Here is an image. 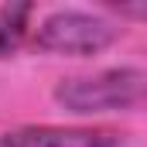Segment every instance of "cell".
<instances>
[{
  "mask_svg": "<svg viewBox=\"0 0 147 147\" xmlns=\"http://www.w3.org/2000/svg\"><path fill=\"white\" fill-rule=\"evenodd\" d=\"M147 89V75L137 69H106L96 75H72L55 86V103L72 113L127 110Z\"/></svg>",
  "mask_w": 147,
  "mask_h": 147,
  "instance_id": "1",
  "label": "cell"
},
{
  "mask_svg": "<svg viewBox=\"0 0 147 147\" xmlns=\"http://www.w3.org/2000/svg\"><path fill=\"white\" fill-rule=\"evenodd\" d=\"M116 38L120 28H113L106 17L82 10H58L41 21V28L34 31V45L55 55H99Z\"/></svg>",
  "mask_w": 147,
  "mask_h": 147,
  "instance_id": "2",
  "label": "cell"
},
{
  "mask_svg": "<svg viewBox=\"0 0 147 147\" xmlns=\"http://www.w3.org/2000/svg\"><path fill=\"white\" fill-rule=\"evenodd\" d=\"M123 134L106 127H17L0 137V147H120Z\"/></svg>",
  "mask_w": 147,
  "mask_h": 147,
  "instance_id": "3",
  "label": "cell"
},
{
  "mask_svg": "<svg viewBox=\"0 0 147 147\" xmlns=\"http://www.w3.org/2000/svg\"><path fill=\"white\" fill-rule=\"evenodd\" d=\"M31 10H34L31 3H3L0 7V58H10L24 45Z\"/></svg>",
  "mask_w": 147,
  "mask_h": 147,
  "instance_id": "4",
  "label": "cell"
},
{
  "mask_svg": "<svg viewBox=\"0 0 147 147\" xmlns=\"http://www.w3.org/2000/svg\"><path fill=\"white\" fill-rule=\"evenodd\" d=\"M103 7H110L130 21H147V0H103Z\"/></svg>",
  "mask_w": 147,
  "mask_h": 147,
  "instance_id": "5",
  "label": "cell"
}]
</instances>
